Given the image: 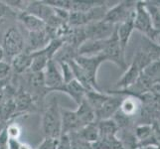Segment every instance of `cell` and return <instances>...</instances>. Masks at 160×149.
<instances>
[{
  "instance_id": "cell-1",
  "label": "cell",
  "mask_w": 160,
  "mask_h": 149,
  "mask_svg": "<svg viewBox=\"0 0 160 149\" xmlns=\"http://www.w3.org/2000/svg\"><path fill=\"white\" fill-rule=\"evenodd\" d=\"M41 128L45 137L58 139L61 136L62 117H61V107H59L56 96L52 97L47 108L44 110L42 114Z\"/></svg>"
},
{
  "instance_id": "cell-22",
  "label": "cell",
  "mask_w": 160,
  "mask_h": 149,
  "mask_svg": "<svg viewBox=\"0 0 160 149\" xmlns=\"http://www.w3.org/2000/svg\"><path fill=\"white\" fill-rule=\"evenodd\" d=\"M70 140H71V146L72 149H93L92 143H89L85 141L84 139H82L81 137L76 133H70Z\"/></svg>"
},
{
  "instance_id": "cell-10",
  "label": "cell",
  "mask_w": 160,
  "mask_h": 149,
  "mask_svg": "<svg viewBox=\"0 0 160 149\" xmlns=\"http://www.w3.org/2000/svg\"><path fill=\"white\" fill-rule=\"evenodd\" d=\"M61 117H62V130H61V135L63 134H70L73 132L79 131L82 128V125L74 110H69L66 108H61Z\"/></svg>"
},
{
  "instance_id": "cell-15",
  "label": "cell",
  "mask_w": 160,
  "mask_h": 149,
  "mask_svg": "<svg viewBox=\"0 0 160 149\" xmlns=\"http://www.w3.org/2000/svg\"><path fill=\"white\" fill-rule=\"evenodd\" d=\"M14 103L16 107V117H18L27 112L31 107H34L35 102L30 93L23 87H20L15 92Z\"/></svg>"
},
{
  "instance_id": "cell-7",
  "label": "cell",
  "mask_w": 160,
  "mask_h": 149,
  "mask_svg": "<svg viewBox=\"0 0 160 149\" xmlns=\"http://www.w3.org/2000/svg\"><path fill=\"white\" fill-rule=\"evenodd\" d=\"M115 27L109 22L104 19L101 21L93 22L84 26V30L86 33L87 41H100L106 40L112 35L115 30Z\"/></svg>"
},
{
  "instance_id": "cell-2",
  "label": "cell",
  "mask_w": 160,
  "mask_h": 149,
  "mask_svg": "<svg viewBox=\"0 0 160 149\" xmlns=\"http://www.w3.org/2000/svg\"><path fill=\"white\" fill-rule=\"evenodd\" d=\"M2 49L4 58L12 60L18 54L25 51V41L22 33L16 26H12L3 36Z\"/></svg>"
},
{
  "instance_id": "cell-8",
  "label": "cell",
  "mask_w": 160,
  "mask_h": 149,
  "mask_svg": "<svg viewBox=\"0 0 160 149\" xmlns=\"http://www.w3.org/2000/svg\"><path fill=\"white\" fill-rule=\"evenodd\" d=\"M27 74V87L24 89L28 92L31 97L34 99L35 103L39 101H42L47 93L48 90L45 86V79H44V73H31L28 72Z\"/></svg>"
},
{
  "instance_id": "cell-29",
  "label": "cell",
  "mask_w": 160,
  "mask_h": 149,
  "mask_svg": "<svg viewBox=\"0 0 160 149\" xmlns=\"http://www.w3.org/2000/svg\"><path fill=\"white\" fill-rule=\"evenodd\" d=\"M57 149H72L69 134H63L59 137Z\"/></svg>"
},
{
  "instance_id": "cell-9",
  "label": "cell",
  "mask_w": 160,
  "mask_h": 149,
  "mask_svg": "<svg viewBox=\"0 0 160 149\" xmlns=\"http://www.w3.org/2000/svg\"><path fill=\"white\" fill-rule=\"evenodd\" d=\"M44 79H45V86L48 92H55L59 87L64 84L62 73L59 67V64L56 61L51 60L47 64L46 69L44 70Z\"/></svg>"
},
{
  "instance_id": "cell-16",
  "label": "cell",
  "mask_w": 160,
  "mask_h": 149,
  "mask_svg": "<svg viewBox=\"0 0 160 149\" xmlns=\"http://www.w3.org/2000/svg\"><path fill=\"white\" fill-rule=\"evenodd\" d=\"M32 64V54L28 52H22L15 56L11 60L10 67L12 73L17 76H21L23 74L28 73Z\"/></svg>"
},
{
  "instance_id": "cell-17",
  "label": "cell",
  "mask_w": 160,
  "mask_h": 149,
  "mask_svg": "<svg viewBox=\"0 0 160 149\" xmlns=\"http://www.w3.org/2000/svg\"><path fill=\"white\" fill-rule=\"evenodd\" d=\"M16 18L21 21V23L24 25V27L28 30L29 33L40 32L46 29L45 22L42 21L41 19H39L34 15H32L28 12H25V11L19 12Z\"/></svg>"
},
{
  "instance_id": "cell-23",
  "label": "cell",
  "mask_w": 160,
  "mask_h": 149,
  "mask_svg": "<svg viewBox=\"0 0 160 149\" xmlns=\"http://www.w3.org/2000/svg\"><path fill=\"white\" fill-rule=\"evenodd\" d=\"M119 108L121 109V112L124 115H133L134 112H136V108H137V103L134 101V98H125L124 101L120 102V107Z\"/></svg>"
},
{
  "instance_id": "cell-3",
  "label": "cell",
  "mask_w": 160,
  "mask_h": 149,
  "mask_svg": "<svg viewBox=\"0 0 160 149\" xmlns=\"http://www.w3.org/2000/svg\"><path fill=\"white\" fill-rule=\"evenodd\" d=\"M75 61L88 75V77H89V79L91 80L92 84L93 89L97 92H102L98 86L97 74H98L100 66L107 61L106 57H104L102 54L95 55V56H81V55H79V56L75 59Z\"/></svg>"
},
{
  "instance_id": "cell-20",
  "label": "cell",
  "mask_w": 160,
  "mask_h": 149,
  "mask_svg": "<svg viewBox=\"0 0 160 149\" xmlns=\"http://www.w3.org/2000/svg\"><path fill=\"white\" fill-rule=\"evenodd\" d=\"M82 139H84L85 141L89 143H95L98 140V121L96 122L90 123L86 126H84L82 128H81L79 131L76 132Z\"/></svg>"
},
{
  "instance_id": "cell-31",
  "label": "cell",
  "mask_w": 160,
  "mask_h": 149,
  "mask_svg": "<svg viewBox=\"0 0 160 149\" xmlns=\"http://www.w3.org/2000/svg\"><path fill=\"white\" fill-rule=\"evenodd\" d=\"M1 123H5V122H2V120H1V118H0V124Z\"/></svg>"
},
{
  "instance_id": "cell-11",
  "label": "cell",
  "mask_w": 160,
  "mask_h": 149,
  "mask_svg": "<svg viewBox=\"0 0 160 149\" xmlns=\"http://www.w3.org/2000/svg\"><path fill=\"white\" fill-rule=\"evenodd\" d=\"M52 40L51 36L45 29L40 32H32L28 34V40L25 44V51L28 53H34L45 48L48 43Z\"/></svg>"
},
{
  "instance_id": "cell-28",
  "label": "cell",
  "mask_w": 160,
  "mask_h": 149,
  "mask_svg": "<svg viewBox=\"0 0 160 149\" xmlns=\"http://www.w3.org/2000/svg\"><path fill=\"white\" fill-rule=\"evenodd\" d=\"M11 72L12 71H11L10 64L1 61V62H0V81L7 80L8 77L11 74Z\"/></svg>"
},
{
  "instance_id": "cell-18",
  "label": "cell",
  "mask_w": 160,
  "mask_h": 149,
  "mask_svg": "<svg viewBox=\"0 0 160 149\" xmlns=\"http://www.w3.org/2000/svg\"><path fill=\"white\" fill-rule=\"evenodd\" d=\"M134 17H135V13L132 14L128 19H126L122 23L117 25V33H118V41L120 44V47L123 51H125V48L128 46L130 35L134 29Z\"/></svg>"
},
{
  "instance_id": "cell-19",
  "label": "cell",
  "mask_w": 160,
  "mask_h": 149,
  "mask_svg": "<svg viewBox=\"0 0 160 149\" xmlns=\"http://www.w3.org/2000/svg\"><path fill=\"white\" fill-rule=\"evenodd\" d=\"M75 112L77 115L79 117V119L82 125V127L97 121L95 112H93V109L89 104V102L86 101V98L79 104L78 108H77V110H75Z\"/></svg>"
},
{
  "instance_id": "cell-24",
  "label": "cell",
  "mask_w": 160,
  "mask_h": 149,
  "mask_svg": "<svg viewBox=\"0 0 160 149\" xmlns=\"http://www.w3.org/2000/svg\"><path fill=\"white\" fill-rule=\"evenodd\" d=\"M17 12L13 10L5 1H0V20H3L4 17H17Z\"/></svg>"
},
{
  "instance_id": "cell-13",
  "label": "cell",
  "mask_w": 160,
  "mask_h": 149,
  "mask_svg": "<svg viewBox=\"0 0 160 149\" xmlns=\"http://www.w3.org/2000/svg\"><path fill=\"white\" fill-rule=\"evenodd\" d=\"M24 11L36 16L45 23L55 15L54 8L46 4L45 1H29Z\"/></svg>"
},
{
  "instance_id": "cell-14",
  "label": "cell",
  "mask_w": 160,
  "mask_h": 149,
  "mask_svg": "<svg viewBox=\"0 0 160 149\" xmlns=\"http://www.w3.org/2000/svg\"><path fill=\"white\" fill-rule=\"evenodd\" d=\"M120 102L121 101H119L118 97H112L108 96L102 106L95 112L96 120L101 121L104 119H109L112 117V115L118 112V109L120 107Z\"/></svg>"
},
{
  "instance_id": "cell-30",
  "label": "cell",
  "mask_w": 160,
  "mask_h": 149,
  "mask_svg": "<svg viewBox=\"0 0 160 149\" xmlns=\"http://www.w3.org/2000/svg\"><path fill=\"white\" fill-rule=\"evenodd\" d=\"M2 23V20H0V25ZM4 59V52H3V49H2V46L0 45V62Z\"/></svg>"
},
{
  "instance_id": "cell-5",
  "label": "cell",
  "mask_w": 160,
  "mask_h": 149,
  "mask_svg": "<svg viewBox=\"0 0 160 149\" xmlns=\"http://www.w3.org/2000/svg\"><path fill=\"white\" fill-rule=\"evenodd\" d=\"M134 29H137L141 31L142 33H144V34L153 42H155L159 30H160V29L157 30L152 27L151 18L142 2L136 3V6H135Z\"/></svg>"
},
{
  "instance_id": "cell-25",
  "label": "cell",
  "mask_w": 160,
  "mask_h": 149,
  "mask_svg": "<svg viewBox=\"0 0 160 149\" xmlns=\"http://www.w3.org/2000/svg\"><path fill=\"white\" fill-rule=\"evenodd\" d=\"M59 67L61 70V73H62V77L64 82H69L72 80H74V75H73V71H72L70 65L68 63H58Z\"/></svg>"
},
{
  "instance_id": "cell-4",
  "label": "cell",
  "mask_w": 160,
  "mask_h": 149,
  "mask_svg": "<svg viewBox=\"0 0 160 149\" xmlns=\"http://www.w3.org/2000/svg\"><path fill=\"white\" fill-rule=\"evenodd\" d=\"M101 54H102L106 57L107 61L114 63L121 69H126V64L124 61V51L120 47L117 33V27H115V30L112 33V35L106 39L103 50Z\"/></svg>"
},
{
  "instance_id": "cell-12",
  "label": "cell",
  "mask_w": 160,
  "mask_h": 149,
  "mask_svg": "<svg viewBox=\"0 0 160 149\" xmlns=\"http://www.w3.org/2000/svg\"><path fill=\"white\" fill-rule=\"evenodd\" d=\"M55 92H64L66 95H68L77 103V106H79V104L84 101L86 97V93L88 92L85 90V87L75 79L72 80L69 82H64V84L61 87H59Z\"/></svg>"
},
{
  "instance_id": "cell-27",
  "label": "cell",
  "mask_w": 160,
  "mask_h": 149,
  "mask_svg": "<svg viewBox=\"0 0 160 149\" xmlns=\"http://www.w3.org/2000/svg\"><path fill=\"white\" fill-rule=\"evenodd\" d=\"M58 139L57 138H49V137H45L41 144L37 147V149H57Z\"/></svg>"
},
{
  "instance_id": "cell-6",
  "label": "cell",
  "mask_w": 160,
  "mask_h": 149,
  "mask_svg": "<svg viewBox=\"0 0 160 149\" xmlns=\"http://www.w3.org/2000/svg\"><path fill=\"white\" fill-rule=\"evenodd\" d=\"M136 2L123 1L115 5L112 9H108L104 20L110 24L117 26L128 19L132 14L135 13Z\"/></svg>"
},
{
  "instance_id": "cell-26",
  "label": "cell",
  "mask_w": 160,
  "mask_h": 149,
  "mask_svg": "<svg viewBox=\"0 0 160 149\" xmlns=\"http://www.w3.org/2000/svg\"><path fill=\"white\" fill-rule=\"evenodd\" d=\"M6 131L9 139L19 140V137L21 135V128L18 124L16 123H7L6 124Z\"/></svg>"
},
{
  "instance_id": "cell-21",
  "label": "cell",
  "mask_w": 160,
  "mask_h": 149,
  "mask_svg": "<svg viewBox=\"0 0 160 149\" xmlns=\"http://www.w3.org/2000/svg\"><path fill=\"white\" fill-rule=\"evenodd\" d=\"M31 54H32V64L29 72H31V73H41V72H44V70L47 67V64L49 63V61L51 60L41 50Z\"/></svg>"
}]
</instances>
